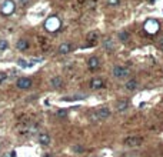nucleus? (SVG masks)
<instances>
[{
	"label": "nucleus",
	"instance_id": "1",
	"mask_svg": "<svg viewBox=\"0 0 163 157\" xmlns=\"http://www.w3.org/2000/svg\"><path fill=\"white\" fill-rule=\"evenodd\" d=\"M109 116H110L109 107H100V109H97L96 112H93L90 114V118L92 120H105V118H107Z\"/></svg>",
	"mask_w": 163,
	"mask_h": 157
},
{
	"label": "nucleus",
	"instance_id": "2",
	"mask_svg": "<svg viewBox=\"0 0 163 157\" xmlns=\"http://www.w3.org/2000/svg\"><path fill=\"white\" fill-rule=\"evenodd\" d=\"M44 27H46V30H49V32H56V30L60 27V20H59L56 16H52V17H49V19L46 20Z\"/></svg>",
	"mask_w": 163,
	"mask_h": 157
},
{
	"label": "nucleus",
	"instance_id": "3",
	"mask_svg": "<svg viewBox=\"0 0 163 157\" xmlns=\"http://www.w3.org/2000/svg\"><path fill=\"white\" fill-rule=\"evenodd\" d=\"M112 73H113V76L116 78H124L129 76L130 70H129L127 67H124V66H115Z\"/></svg>",
	"mask_w": 163,
	"mask_h": 157
},
{
	"label": "nucleus",
	"instance_id": "4",
	"mask_svg": "<svg viewBox=\"0 0 163 157\" xmlns=\"http://www.w3.org/2000/svg\"><path fill=\"white\" fill-rule=\"evenodd\" d=\"M14 3L12 1V0H6L4 3H3V6H1V13L3 14H12L13 12H14Z\"/></svg>",
	"mask_w": 163,
	"mask_h": 157
},
{
	"label": "nucleus",
	"instance_id": "5",
	"mask_svg": "<svg viewBox=\"0 0 163 157\" xmlns=\"http://www.w3.org/2000/svg\"><path fill=\"white\" fill-rule=\"evenodd\" d=\"M143 143V139L142 137H137V136H133V137H127L124 140V144L126 146H130V147H136V146H140Z\"/></svg>",
	"mask_w": 163,
	"mask_h": 157
},
{
	"label": "nucleus",
	"instance_id": "6",
	"mask_svg": "<svg viewBox=\"0 0 163 157\" xmlns=\"http://www.w3.org/2000/svg\"><path fill=\"white\" fill-rule=\"evenodd\" d=\"M32 84H33V81H32V78L29 77H22L17 80V87L19 89H22V90H26V89H30L32 87Z\"/></svg>",
	"mask_w": 163,
	"mask_h": 157
},
{
	"label": "nucleus",
	"instance_id": "7",
	"mask_svg": "<svg viewBox=\"0 0 163 157\" xmlns=\"http://www.w3.org/2000/svg\"><path fill=\"white\" fill-rule=\"evenodd\" d=\"M145 30H146L147 33H156V32L159 30V24H158V22H155V20H149V22H146V24H145Z\"/></svg>",
	"mask_w": 163,
	"mask_h": 157
},
{
	"label": "nucleus",
	"instance_id": "8",
	"mask_svg": "<svg viewBox=\"0 0 163 157\" xmlns=\"http://www.w3.org/2000/svg\"><path fill=\"white\" fill-rule=\"evenodd\" d=\"M70 51H72V44L70 43H62L59 46V53L60 54H67Z\"/></svg>",
	"mask_w": 163,
	"mask_h": 157
},
{
	"label": "nucleus",
	"instance_id": "9",
	"mask_svg": "<svg viewBox=\"0 0 163 157\" xmlns=\"http://www.w3.org/2000/svg\"><path fill=\"white\" fill-rule=\"evenodd\" d=\"M103 86H105V81L100 77H96L90 81V87H92V89H102Z\"/></svg>",
	"mask_w": 163,
	"mask_h": 157
},
{
	"label": "nucleus",
	"instance_id": "10",
	"mask_svg": "<svg viewBox=\"0 0 163 157\" xmlns=\"http://www.w3.org/2000/svg\"><path fill=\"white\" fill-rule=\"evenodd\" d=\"M50 84H52V87H54V89H60V87L63 86V80H62V77L56 76V77H53L50 80Z\"/></svg>",
	"mask_w": 163,
	"mask_h": 157
},
{
	"label": "nucleus",
	"instance_id": "11",
	"mask_svg": "<svg viewBox=\"0 0 163 157\" xmlns=\"http://www.w3.org/2000/svg\"><path fill=\"white\" fill-rule=\"evenodd\" d=\"M99 64H100V62H99L97 57H92V59H89V62H87V66H89V69H92V70L97 69Z\"/></svg>",
	"mask_w": 163,
	"mask_h": 157
},
{
	"label": "nucleus",
	"instance_id": "12",
	"mask_svg": "<svg viewBox=\"0 0 163 157\" xmlns=\"http://www.w3.org/2000/svg\"><path fill=\"white\" fill-rule=\"evenodd\" d=\"M39 141H40V144H43V146H47L50 143V136L47 133H40L39 134Z\"/></svg>",
	"mask_w": 163,
	"mask_h": 157
},
{
	"label": "nucleus",
	"instance_id": "13",
	"mask_svg": "<svg viewBox=\"0 0 163 157\" xmlns=\"http://www.w3.org/2000/svg\"><path fill=\"white\" fill-rule=\"evenodd\" d=\"M27 47H29V43H27L26 39H20L16 43V49H17V50H26Z\"/></svg>",
	"mask_w": 163,
	"mask_h": 157
},
{
	"label": "nucleus",
	"instance_id": "14",
	"mask_svg": "<svg viewBox=\"0 0 163 157\" xmlns=\"http://www.w3.org/2000/svg\"><path fill=\"white\" fill-rule=\"evenodd\" d=\"M127 107H129V102H127V100H119V102L116 103V109H117L119 112L126 110Z\"/></svg>",
	"mask_w": 163,
	"mask_h": 157
},
{
	"label": "nucleus",
	"instance_id": "15",
	"mask_svg": "<svg viewBox=\"0 0 163 157\" xmlns=\"http://www.w3.org/2000/svg\"><path fill=\"white\" fill-rule=\"evenodd\" d=\"M136 87H137V80L136 78H132V80H129L126 83V89L127 90H134Z\"/></svg>",
	"mask_w": 163,
	"mask_h": 157
},
{
	"label": "nucleus",
	"instance_id": "16",
	"mask_svg": "<svg viewBox=\"0 0 163 157\" xmlns=\"http://www.w3.org/2000/svg\"><path fill=\"white\" fill-rule=\"evenodd\" d=\"M113 47H115V44H113L112 39H106V40H105V49H107V50H113Z\"/></svg>",
	"mask_w": 163,
	"mask_h": 157
},
{
	"label": "nucleus",
	"instance_id": "17",
	"mask_svg": "<svg viewBox=\"0 0 163 157\" xmlns=\"http://www.w3.org/2000/svg\"><path fill=\"white\" fill-rule=\"evenodd\" d=\"M117 37H119L120 41H126V40L129 39V33H127V32H119Z\"/></svg>",
	"mask_w": 163,
	"mask_h": 157
},
{
	"label": "nucleus",
	"instance_id": "18",
	"mask_svg": "<svg viewBox=\"0 0 163 157\" xmlns=\"http://www.w3.org/2000/svg\"><path fill=\"white\" fill-rule=\"evenodd\" d=\"M97 37H99V33H97V32H92V33L87 35V39L92 40V41H94V40L97 41Z\"/></svg>",
	"mask_w": 163,
	"mask_h": 157
},
{
	"label": "nucleus",
	"instance_id": "19",
	"mask_svg": "<svg viewBox=\"0 0 163 157\" xmlns=\"http://www.w3.org/2000/svg\"><path fill=\"white\" fill-rule=\"evenodd\" d=\"M75 153H77V154H80V153H83L84 152V149L82 147V146H73V149H72Z\"/></svg>",
	"mask_w": 163,
	"mask_h": 157
},
{
	"label": "nucleus",
	"instance_id": "20",
	"mask_svg": "<svg viewBox=\"0 0 163 157\" xmlns=\"http://www.w3.org/2000/svg\"><path fill=\"white\" fill-rule=\"evenodd\" d=\"M6 49H7V41L6 40H0V51H3Z\"/></svg>",
	"mask_w": 163,
	"mask_h": 157
},
{
	"label": "nucleus",
	"instance_id": "21",
	"mask_svg": "<svg viewBox=\"0 0 163 157\" xmlns=\"http://www.w3.org/2000/svg\"><path fill=\"white\" fill-rule=\"evenodd\" d=\"M17 64H19V67H23V69H24V67H27V66H29V63H26V60H23V59H20V60H19V63H17Z\"/></svg>",
	"mask_w": 163,
	"mask_h": 157
},
{
	"label": "nucleus",
	"instance_id": "22",
	"mask_svg": "<svg viewBox=\"0 0 163 157\" xmlns=\"http://www.w3.org/2000/svg\"><path fill=\"white\" fill-rule=\"evenodd\" d=\"M57 116H59V117H66V116H67V112H66V110H59V112H57Z\"/></svg>",
	"mask_w": 163,
	"mask_h": 157
},
{
	"label": "nucleus",
	"instance_id": "23",
	"mask_svg": "<svg viewBox=\"0 0 163 157\" xmlns=\"http://www.w3.org/2000/svg\"><path fill=\"white\" fill-rule=\"evenodd\" d=\"M6 77H7V76H6V73L0 72V84H1V83H3L4 80H6Z\"/></svg>",
	"mask_w": 163,
	"mask_h": 157
},
{
	"label": "nucleus",
	"instance_id": "24",
	"mask_svg": "<svg viewBox=\"0 0 163 157\" xmlns=\"http://www.w3.org/2000/svg\"><path fill=\"white\" fill-rule=\"evenodd\" d=\"M119 1H120V0H107V3H109V4H112V6L119 4Z\"/></svg>",
	"mask_w": 163,
	"mask_h": 157
},
{
	"label": "nucleus",
	"instance_id": "25",
	"mask_svg": "<svg viewBox=\"0 0 163 157\" xmlns=\"http://www.w3.org/2000/svg\"><path fill=\"white\" fill-rule=\"evenodd\" d=\"M158 46H159V49H160V50L163 51V37L159 40V41H158Z\"/></svg>",
	"mask_w": 163,
	"mask_h": 157
},
{
	"label": "nucleus",
	"instance_id": "26",
	"mask_svg": "<svg viewBox=\"0 0 163 157\" xmlns=\"http://www.w3.org/2000/svg\"><path fill=\"white\" fill-rule=\"evenodd\" d=\"M22 4H26V3H29V0H19Z\"/></svg>",
	"mask_w": 163,
	"mask_h": 157
},
{
	"label": "nucleus",
	"instance_id": "27",
	"mask_svg": "<svg viewBox=\"0 0 163 157\" xmlns=\"http://www.w3.org/2000/svg\"><path fill=\"white\" fill-rule=\"evenodd\" d=\"M43 157H53V156H52V154H44Z\"/></svg>",
	"mask_w": 163,
	"mask_h": 157
}]
</instances>
